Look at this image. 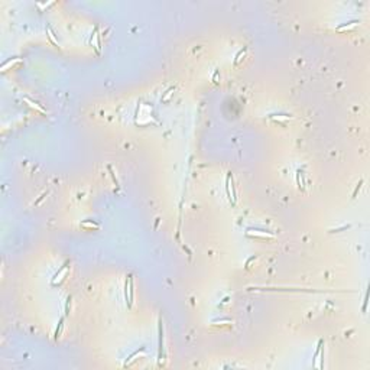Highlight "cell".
Masks as SVG:
<instances>
[{
	"label": "cell",
	"mask_w": 370,
	"mask_h": 370,
	"mask_svg": "<svg viewBox=\"0 0 370 370\" xmlns=\"http://www.w3.org/2000/svg\"><path fill=\"white\" fill-rule=\"evenodd\" d=\"M69 305H71V296H68L67 305H65V314H69Z\"/></svg>",
	"instance_id": "obj_7"
},
{
	"label": "cell",
	"mask_w": 370,
	"mask_h": 370,
	"mask_svg": "<svg viewBox=\"0 0 370 370\" xmlns=\"http://www.w3.org/2000/svg\"><path fill=\"white\" fill-rule=\"evenodd\" d=\"M356 23H357V20H351V22L343 23V25L337 26V31H346V29H348L350 26H356Z\"/></svg>",
	"instance_id": "obj_4"
},
{
	"label": "cell",
	"mask_w": 370,
	"mask_h": 370,
	"mask_svg": "<svg viewBox=\"0 0 370 370\" xmlns=\"http://www.w3.org/2000/svg\"><path fill=\"white\" fill-rule=\"evenodd\" d=\"M126 282H127V286H129V301H127V307H132V304H133V295H135V291H133V276L129 275Z\"/></svg>",
	"instance_id": "obj_1"
},
{
	"label": "cell",
	"mask_w": 370,
	"mask_h": 370,
	"mask_svg": "<svg viewBox=\"0 0 370 370\" xmlns=\"http://www.w3.org/2000/svg\"><path fill=\"white\" fill-rule=\"evenodd\" d=\"M361 184H363V181H360V182H359V185H357V187H356V191H354V192H353V198H354V197H356V195H357V192H359V191H360V188H361Z\"/></svg>",
	"instance_id": "obj_8"
},
{
	"label": "cell",
	"mask_w": 370,
	"mask_h": 370,
	"mask_svg": "<svg viewBox=\"0 0 370 370\" xmlns=\"http://www.w3.org/2000/svg\"><path fill=\"white\" fill-rule=\"evenodd\" d=\"M81 227H84V228H87V227H90V228H99L100 224H97V223H91V221H82L81 223Z\"/></svg>",
	"instance_id": "obj_5"
},
{
	"label": "cell",
	"mask_w": 370,
	"mask_h": 370,
	"mask_svg": "<svg viewBox=\"0 0 370 370\" xmlns=\"http://www.w3.org/2000/svg\"><path fill=\"white\" fill-rule=\"evenodd\" d=\"M96 44V49H97V52L100 54V36H99V34H97V28L94 29V34H93V36H91V44Z\"/></svg>",
	"instance_id": "obj_2"
},
{
	"label": "cell",
	"mask_w": 370,
	"mask_h": 370,
	"mask_svg": "<svg viewBox=\"0 0 370 370\" xmlns=\"http://www.w3.org/2000/svg\"><path fill=\"white\" fill-rule=\"evenodd\" d=\"M249 236H253V237H263V239H266V237H273V234H270V233H268V231H262V230H255V233H247Z\"/></svg>",
	"instance_id": "obj_3"
},
{
	"label": "cell",
	"mask_w": 370,
	"mask_h": 370,
	"mask_svg": "<svg viewBox=\"0 0 370 370\" xmlns=\"http://www.w3.org/2000/svg\"><path fill=\"white\" fill-rule=\"evenodd\" d=\"M62 327H64V318H61V320H59V323H58V327H56V330H55V340H58V337L61 336V330H62Z\"/></svg>",
	"instance_id": "obj_6"
}]
</instances>
